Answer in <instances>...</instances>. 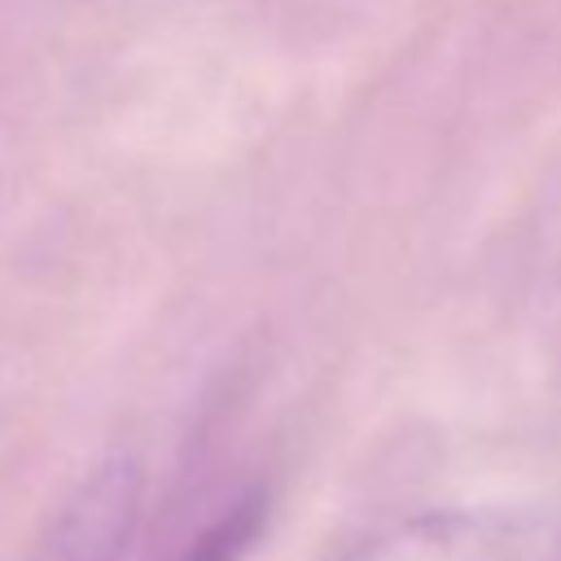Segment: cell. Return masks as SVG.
Here are the masks:
<instances>
[{"instance_id": "cell-1", "label": "cell", "mask_w": 561, "mask_h": 561, "mask_svg": "<svg viewBox=\"0 0 561 561\" xmlns=\"http://www.w3.org/2000/svg\"><path fill=\"white\" fill-rule=\"evenodd\" d=\"M355 561H561V517L543 508H434L373 535Z\"/></svg>"}, {"instance_id": "cell-2", "label": "cell", "mask_w": 561, "mask_h": 561, "mask_svg": "<svg viewBox=\"0 0 561 561\" xmlns=\"http://www.w3.org/2000/svg\"><path fill=\"white\" fill-rule=\"evenodd\" d=\"M145 473L136 456L101 460L48 517L26 561H118L140 526Z\"/></svg>"}, {"instance_id": "cell-3", "label": "cell", "mask_w": 561, "mask_h": 561, "mask_svg": "<svg viewBox=\"0 0 561 561\" xmlns=\"http://www.w3.org/2000/svg\"><path fill=\"white\" fill-rule=\"evenodd\" d=\"M267 526V491H245L232 508H224L184 552L180 561H241Z\"/></svg>"}]
</instances>
